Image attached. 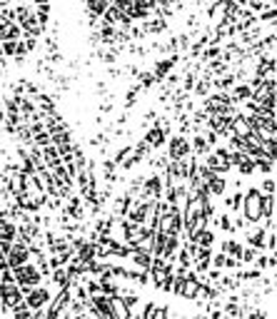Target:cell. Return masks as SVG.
<instances>
[{
  "label": "cell",
  "instance_id": "obj_20",
  "mask_svg": "<svg viewBox=\"0 0 277 319\" xmlns=\"http://www.w3.org/2000/svg\"><path fill=\"white\" fill-rule=\"evenodd\" d=\"M272 167H275V160H272V157H260V160H257V170L262 174H272Z\"/></svg>",
  "mask_w": 277,
  "mask_h": 319
},
{
  "label": "cell",
  "instance_id": "obj_10",
  "mask_svg": "<svg viewBox=\"0 0 277 319\" xmlns=\"http://www.w3.org/2000/svg\"><path fill=\"white\" fill-rule=\"evenodd\" d=\"M130 257H132V262L137 264V269H150V264H153V257H150V252L148 250H132L130 252Z\"/></svg>",
  "mask_w": 277,
  "mask_h": 319
},
{
  "label": "cell",
  "instance_id": "obj_9",
  "mask_svg": "<svg viewBox=\"0 0 277 319\" xmlns=\"http://www.w3.org/2000/svg\"><path fill=\"white\" fill-rule=\"evenodd\" d=\"M178 53H175V55H170V58L167 60H160V62H157V65H155V80H162V78H165V75H167V73H170V70H172V65H175V62H178Z\"/></svg>",
  "mask_w": 277,
  "mask_h": 319
},
{
  "label": "cell",
  "instance_id": "obj_3",
  "mask_svg": "<svg viewBox=\"0 0 277 319\" xmlns=\"http://www.w3.org/2000/svg\"><path fill=\"white\" fill-rule=\"evenodd\" d=\"M23 299V290L15 285V279H0V304L5 309H13Z\"/></svg>",
  "mask_w": 277,
  "mask_h": 319
},
{
  "label": "cell",
  "instance_id": "obj_29",
  "mask_svg": "<svg viewBox=\"0 0 277 319\" xmlns=\"http://www.w3.org/2000/svg\"><path fill=\"white\" fill-rule=\"evenodd\" d=\"M215 58H220V48H217V45H210V48H207V50H205V62H207V60H215Z\"/></svg>",
  "mask_w": 277,
  "mask_h": 319
},
{
  "label": "cell",
  "instance_id": "obj_24",
  "mask_svg": "<svg viewBox=\"0 0 277 319\" xmlns=\"http://www.w3.org/2000/svg\"><path fill=\"white\" fill-rule=\"evenodd\" d=\"M140 317H143V319H155V317H157V304H155V302H148Z\"/></svg>",
  "mask_w": 277,
  "mask_h": 319
},
{
  "label": "cell",
  "instance_id": "obj_6",
  "mask_svg": "<svg viewBox=\"0 0 277 319\" xmlns=\"http://www.w3.org/2000/svg\"><path fill=\"white\" fill-rule=\"evenodd\" d=\"M48 302H50V292L43 290V287H32V290L25 292V304L30 307V312H35V309H43Z\"/></svg>",
  "mask_w": 277,
  "mask_h": 319
},
{
  "label": "cell",
  "instance_id": "obj_17",
  "mask_svg": "<svg viewBox=\"0 0 277 319\" xmlns=\"http://www.w3.org/2000/svg\"><path fill=\"white\" fill-rule=\"evenodd\" d=\"M88 3V10H90V15H102L105 13V8H108V0H85Z\"/></svg>",
  "mask_w": 277,
  "mask_h": 319
},
{
  "label": "cell",
  "instance_id": "obj_22",
  "mask_svg": "<svg viewBox=\"0 0 277 319\" xmlns=\"http://www.w3.org/2000/svg\"><path fill=\"white\" fill-rule=\"evenodd\" d=\"M210 87H213V78H205V80H197L195 92L197 95H210Z\"/></svg>",
  "mask_w": 277,
  "mask_h": 319
},
{
  "label": "cell",
  "instance_id": "obj_2",
  "mask_svg": "<svg viewBox=\"0 0 277 319\" xmlns=\"http://www.w3.org/2000/svg\"><path fill=\"white\" fill-rule=\"evenodd\" d=\"M40 272H38V267L30 264V262H25V264H20V267H13V279H15V285L23 290V294L32 287H38L40 285Z\"/></svg>",
  "mask_w": 277,
  "mask_h": 319
},
{
  "label": "cell",
  "instance_id": "obj_28",
  "mask_svg": "<svg viewBox=\"0 0 277 319\" xmlns=\"http://www.w3.org/2000/svg\"><path fill=\"white\" fill-rule=\"evenodd\" d=\"M217 225H220V230H225V232H232V222H230V217H227V215H222V217L217 220Z\"/></svg>",
  "mask_w": 277,
  "mask_h": 319
},
{
  "label": "cell",
  "instance_id": "obj_11",
  "mask_svg": "<svg viewBox=\"0 0 277 319\" xmlns=\"http://www.w3.org/2000/svg\"><path fill=\"white\" fill-rule=\"evenodd\" d=\"M247 244L255 250H265V230L262 227H252L247 232Z\"/></svg>",
  "mask_w": 277,
  "mask_h": 319
},
{
  "label": "cell",
  "instance_id": "obj_16",
  "mask_svg": "<svg viewBox=\"0 0 277 319\" xmlns=\"http://www.w3.org/2000/svg\"><path fill=\"white\" fill-rule=\"evenodd\" d=\"M20 32H23V30H20L18 23H10L5 30H0V38H3V40H18V38H20Z\"/></svg>",
  "mask_w": 277,
  "mask_h": 319
},
{
  "label": "cell",
  "instance_id": "obj_26",
  "mask_svg": "<svg viewBox=\"0 0 277 319\" xmlns=\"http://www.w3.org/2000/svg\"><path fill=\"white\" fill-rule=\"evenodd\" d=\"M260 20H267V23H272V20H275V3H270V5H267V10H265V13H260Z\"/></svg>",
  "mask_w": 277,
  "mask_h": 319
},
{
  "label": "cell",
  "instance_id": "obj_18",
  "mask_svg": "<svg viewBox=\"0 0 277 319\" xmlns=\"http://www.w3.org/2000/svg\"><path fill=\"white\" fill-rule=\"evenodd\" d=\"M250 97H252V87L245 83V85L235 87V92H232V97H230V100H237V102H240V100H250Z\"/></svg>",
  "mask_w": 277,
  "mask_h": 319
},
{
  "label": "cell",
  "instance_id": "obj_4",
  "mask_svg": "<svg viewBox=\"0 0 277 319\" xmlns=\"http://www.w3.org/2000/svg\"><path fill=\"white\" fill-rule=\"evenodd\" d=\"M70 299H73L70 290H60V292H58V297L50 302V307H48V312H45V319H58V317H62V312L67 309Z\"/></svg>",
  "mask_w": 277,
  "mask_h": 319
},
{
  "label": "cell",
  "instance_id": "obj_13",
  "mask_svg": "<svg viewBox=\"0 0 277 319\" xmlns=\"http://www.w3.org/2000/svg\"><path fill=\"white\" fill-rule=\"evenodd\" d=\"M0 239L3 242H13L15 239V222L8 220V217L0 220Z\"/></svg>",
  "mask_w": 277,
  "mask_h": 319
},
{
  "label": "cell",
  "instance_id": "obj_12",
  "mask_svg": "<svg viewBox=\"0 0 277 319\" xmlns=\"http://www.w3.org/2000/svg\"><path fill=\"white\" fill-rule=\"evenodd\" d=\"M145 143L150 147H162L165 145V132L155 125V127H150V130H145Z\"/></svg>",
  "mask_w": 277,
  "mask_h": 319
},
{
  "label": "cell",
  "instance_id": "obj_7",
  "mask_svg": "<svg viewBox=\"0 0 277 319\" xmlns=\"http://www.w3.org/2000/svg\"><path fill=\"white\" fill-rule=\"evenodd\" d=\"M167 155H170V160H183V157L190 155V143L185 140V135H178V137L170 140V150H167Z\"/></svg>",
  "mask_w": 277,
  "mask_h": 319
},
{
  "label": "cell",
  "instance_id": "obj_19",
  "mask_svg": "<svg viewBox=\"0 0 277 319\" xmlns=\"http://www.w3.org/2000/svg\"><path fill=\"white\" fill-rule=\"evenodd\" d=\"M3 58H13L18 55V40H3Z\"/></svg>",
  "mask_w": 277,
  "mask_h": 319
},
{
  "label": "cell",
  "instance_id": "obj_15",
  "mask_svg": "<svg viewBox=\"0 0 277 319\" xmlns=\"http://www.w3.org/2000/svg\"><path fill=\"white\" fill-rule=\"evenodd\" d=\"M190 152H195V155H207V152H210V145L205 143L202 135H197V137L192 140V145H190Z\"/></svg>",
  "mask_w": 277,
  "mask_h": 319
},
{
  "label": "cell",
  "instance_id": "obj_33",
  "mask_svg": "<svg viewBox=\"0 0 277 319\" xmlns=\"http://www.w3.org/2000/svg\"><path fill=\"white\" fill-rule=\"evenodd\" d=\"M130 319H132V317H130ZM135 319H143V317H135Z\"/></svg>",
  "mask_w": 277,
  "mask_h": 319
},
{
  "label": "cell",
  "instance_id": "obj_25",
  "mask_svg": "<svg viewBox=\"0 0 277 319\" xmlns=\"http://www.w3.org/2000/svg\"><path fill=\"white\" fill-rule=\"evenodd\" d=\"M240 202H243V192H235V195H230V197L225 200V204H227L230 209H237V207H240Z\"/></svg>",
  "mask_w": 277,
  "mask_h": 319
},
{
  "label": "cell",
  "instance_id": "obj_27",
  "mask_svg": "<svg viewBox=\"0 0 277 319\" xmlns=\"http://www.w3.org/2000/svg\"><path fill=\"white\" fill-rule=\"evenodd\" d=\"M262 195H275V180L272 177H267L265 182H262V190H260Z\"/></svg>",
  "mask_w": 277,
  "mask_h": 319
},
{
  "label": "cell",
  "instance_id": "obj_5",
  "mask_svg": "<svg viewBox=\"0 0 277 319\" xmlns=\"http://www.w3.org/2000/svg\"><path fill=\"white\" fill-rule=\"evenodd\" d=\"M30 260V250H28V244H23V242H10V250H8V267L13 269V267H20V264H25V262Z\"/></svg>",
  "mask_w": 277,
  "mask_h": 319
},
{
  "label": "cell",
  "instance_id": "obj_34",
  "mask_svg": "<svg viewBox=\"0 0 277 319\" xmlns=\"http://www.w3.org/2000/svg\"><path fill=\"white\" fill-rule=\"evenodd\" d=\"M8 319H15V317H8Z\"/></svg>",
  "mask_w": 277,
  "mask_h": 319
},
{
  "label": "cell",
  "instance_id": "obj_1",
  "mask_svg": "<svg viewBox=\"0 0 277 319\" xmlns=\"http://www.w3.org/2000/svg\"><path fill=\"white\" fill-rule=\"evenodd\" d=\"M243 212H245V222H257L262 220V204H265V195L260 192V187H252L243 195Z\"/></svg>",
  "mask_w": 277,
  "mask_h": 319
},
{
  "label": "cell",
  "instance_id": "obj_14",
  "mask_svg": "<svg viewBox=\"0 0 277 319\" xmlns=\"http://www.w3.org/2000/svg\"><path fill=\"white\" fill-rule=\"evenodd\" d=\"M222 252H225L227 257L240 260V255H243V244H240V242H235V239H227V242H222Z\"/></svg>",
  "mask_w": 277,
  "mask_h": 319
},
{
  "label": "cell",
  "instance_id": "obj_23",
  "mask_svg": "<svg viewBox=\"0 0 277 319\" xmlns=\"http://www.w3.org/2000/svg\"><path fill=\"white\" fill-rule=\"evenodd\" d=\"M10 23H15V15H13V10H0V30H5Z\"/></svg>",
  "mask_w": 277,
  "mask_h": 319
},
{
  "label": "cell",
  "instance_id": "obj_31",
  "mask_svg": "<svg viewBox=\"0 0 277 319\" xmlns=\"http://www.w3.org/2000/svg\"><path fill=\"white\" fill-rule=\"evenodd\" d=\"M35 3H38V5H40V3H48V0H35Z\"/></svg>",
  "mask_w": 277,
  "mask_h": 319
},
{
  "label": "cell",
  "instance_id": "obj_21",
  "mask_svg": "<svg viewBox=\"0 0 277 319\" xmlns=\"http://www.w3.org/2000/svg\"><path fill=\"white\" fill-rule=\"evenodd\" d=\"M8 250H10V242H3V239H0V272H3V269H10V267H8Z\"/></svg>",
  "mask_w": 277,
  "mask_h": 319
},
{
  "label": "cell",
  "instance_id": "obj_8",
  "mask_svg": "<svg viewBox=\"0 0 277 319\" xmlns=\"http://www.w3.org/2000/svg\"><path fill=\"white\" fill-rule=\"evenodd\" d=\"M143 187H145V195L143 197H148V200H157L160 195H162V177L160 174H153V177H148V180H143Z\"/></svg>",
  "mask_w": 277,
  "mask_h": 319
},
{
  "label": "cell",
  "instance_id": "obj_30",
  "mask_svg": "<svg viewBox=\"0 0 277 319\" xmlns=\"http://www.w3.org/2000/svg\"><path fill=\"white\" fill-rule=\"evenodd\" d=\"M5 67H8V62H5V58H0V73H3Z\"/></svg>",
  "mask_w": 277,
  "mask_h": 319
},
{
  "label": "cell",
  "instance_id": "obj_32",
  "mask_svg": "<svg viewBox=\"0 0 277 319\" xmlns=\"http://www.w3.org/2000/svg\"><path fill=\"white\" fill-rule=\"evenodd\" d=\"M0 58H3V48H0Z\"/></svg>",
  "mask_w": 277,
  "mask_h": 319
}]
</instances>
